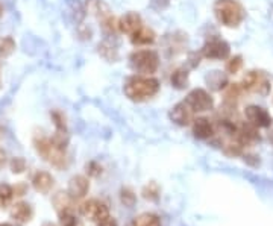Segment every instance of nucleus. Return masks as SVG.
<instances>
[{
  "label": "nucleus",
  "instance_id": "nucleus-1",
  "mask_svg": "<svg viewBox=\"0 0 273 226\" xmlns=\"http://www.w3.org/2000/svg\"><path fill=\"white\" fill-rule=\"evenodd\" d=\"M125 95L134 102H143L153 97L160 91V82L155 78L132 76L125 82Z\"/></svg>",
  "mask_w": 273,
  "mask_h": 226
},
{
  "label": "nucleus",
  "instance_id": "nucleus-2",
  "mask_svg": "<svg viewBox=\"0 0 273 226\" xmlns=\"http://www.w3.org/2000/svg\"><path fill=\"white\" fill-rule=\"evenodd\" d=\"M216 18L226 28H237L246 17L244 8L237 0H217L214 3Z\"/></svg>",
  "mask_w": 273,
  "mask_h": 226
},
{
  "label": "nucleus",
  "instance_id": "nucleus-3",
  "mask_svg": "<svg viewBox=\"0 0 273 226\" xmlns=\"http://www.w3.org/2000/svg\"><path fill=\"white\" fill-rule=\"evenodd\" d=\"M35 149L36 152L46 160L49 161L52 165L58 167V168H63L66 167L68 162L67 154H66V149L56 146L52 138H47V137H36L34 140Z\"/></svg>",
  "mask_w": 273,
  "mask_h": 226
},
{
  "label": "nucleus",
  "instance_id": "nucleus-4",
  "mask_svg": "<svg viewBox=\"0 0 273 226\" xmlns=\"http://www.w3.org/2000/svg\"><path fill=\"white\" fill-rule=\"evenodd\" d=\"M131 67L141 74H152L160 67V56L153 50H136L129 58Z\"/></svg>",
  "mask_w": 273,
  "mask_h": 226
},
{
  "label": "nucleus",
  "instance_id": "nucleus-5",
  "mask_svg": "<svg viewBox=\"0 0 273 226\" xmlns=\"http://www.w3.org/2000/svg\"><path fill=\"white\" fill-rule=\"evenodd\" d=\"M241 88L250 93H257L261 96H267L270 93V82L267 76L261 71H249L243 78Z\"/></svg>",
  "mask_w": 273,
  "mask_h": 226
},
{
  "label": "nucleus",
  "instance_id": "nucleus-6",
  "mask_svg": "<svg viewBox=\"0 0 273 226\" xmlns=\"http://www.w3.org/2000/svg\"><path fill=\"white\" fill-rule=\"evenodd\" d=\"M231 53V47L226 41L220 38H211L204 44L201 56L208 60H226Z\"/></svg>",
  "mask_w": 273,
  "mask_h": 226
},
{
  "label": "nucleus",
  "instance_id": "nucleus-7",
  "mask_svg": "<svg viewBox=\"0 0 273 226\" xmlns=\"http://www.w3.org/2000/svg\"><path fill=\"white\" fill-rule=\"evenodd\" d=\"M81 213L84 217L93 220V222H101L102 219H105L106 216H109V210H108V205L99 200V199H90V200H85L81 206H79Z\"/></svg>",
  "mask_w": 273,
  "mask_h": 226
},
{
  "label": "nucleus",
  "instance_id": "nucleus-8",
  "mask_svg": "<svg viewBox=\"0 0 273 226\" xmlns=\"http://www.w3.org/2000/svg\"><path fill=\"white\" fill-rule=\"evenodd\" d=\"M185 102L191 106V109L194 112H205V111L212 109V106H214V99L211 97V95L208 91H205L204 88L193 90L187 96Z\"/></svg>",
  "mask_w": 273,
  "mask_h": 226
},
{
  "label": "nucleus",
  "instance_id": "nucleus-9",
  "mask_svg": "<svg viewBox=\"0 0 273 226\" xmlns=\"http://www.w3.org/2000/svg\"><path fill=\"white\" fill-rule=\"evenodd\" d=\"M244 116L247 119V122L257 128H269L272 126V116L269 114V111L263 106L258 105H250L244 109Z\"/></svg>",
  "mask_w": 273,
  "mask_h": 226
},
{
  "label": "nucleus",
  "instance_id": "nucleus-10",
  "mask_svg": "<svg viewBox=\"0 0 273 226\" xmlns=\"http://www.w3.org/2000/svg\"><path fill=\"white\" fill-rule=\"evenodd\" d=\"M194 114H196V112L191 109V106H190L185 100H182V102L176 103V105L171 108L170 120L173 123L179 125V126H188V125L193 123Z\"/></svg>",
  "mask_w": 273,
  "mask_h": 226
},
{
  "label": "nucleus",
  "instance_id": "nucleus-11",
  "mask_svg": "<svg viewBox=\"0 0 273 226\" xmlns=\"http://www.w3.org/2000/svg\"><path fill=\"white\" fill-rule=\"evenodd\" d=\"M90 190V182L85 176H73L68 182V192L67 193L76 200V199H82L85 197Z\"/></svg>",
  "mask_w": 273,
  "mask_h": 226
},
{
  "label": "nucleus",
  "instance_id": "nucleus-12",
  "mask_svg": "<svg viewBox=\"0 0 273 226\" xmlns=\"http://www.w3.org/2000/svg\"><path fill=\"white\" fill-rule=\"evenodd\" d=\"M143 26V20L136 12H128L119 20V31L128 35L135 33Z\"/></svg>",
  "mask_w": 273,
  "mask_h": 226
},
{
  "label": "nucleus",
  "instance_id": "nucleus-13",
  "mask_svg": "<svg viewBox=\"0 0 273 226\" xmlns=\"http://www.w3.org/2000/svg\"><path fill=\"white\" fill-rule=\"evenodd\" d=\"M236 140L240 141L243 146L246 144H252L255 141L260 140V134H258V128L250 125V123H246V125H241L237 132H236Z\"/></svg>",
  "mask_w": 273,
  "mask_h": 226
},
{
  "label": "nucleus",
  "instance_id": "nucleus-14",
  "mask_svg": "<svg viewBox=\"0 0 273 226\" xmlns=\"http://www.w3.org/2000/svg\"><path fill=\"white\" fill-rule=\"evenodd\" d=\"M85 9H87V12L94 15L99 22H102V20L112 15L109 6L103 0H87L85 2Z\"/></svg>",
  "mask_w": 273,
  "mask_h": 226
},
{
  "label": "nucleus",
  "instance_id": "nucleus-15",
  "mask_svg": "<svg viewBox=\"0 0 273 226\" xmlns=\"http://www.w3.org/2000/svg\"><path fill=\"white\" fill-rule=\"evenodd\" d=\"M193 134L199 140H208L214 135V126L205 117H198L193 120Z\"/></svg>",
  "mask_w": 273,
  "mask_h": 226
},
{
  "label": "nucleus",
  "instance_id": "nucleus-16",
  "mask_svg": "<svg viewBox=\"0 0 273 226\" xmlns=\"http://www.w3.org/2000/svg\"><path fill=\"white\" fill-rule=\"evenodd\" d=\"M32 185L36 192L40 193H49L50 189L53 187V178L47 172H38L32 178Z\"/></svg>",
  "mask_w": 273,
  "mask_h": 226
},
{
  "label": "nucleus",
  "instance_id": "nucleus-17",
  "mask_svg": "<svg viewBox=\"0 0 273 226\" xmlns=\"http://www.w3.org/2000/svg\"><path fill=\"white\" fill-rule=\"evenodd\" d=\"M11 217L20 223H26L32 217V208L26 202H18L11 208Z\"/></svg>",
  "mask_w": 273,
  "mask_h": 226
},
{
  "label": "nucleus",
  "instance_id": "nucleus-18",
  "mask_svg": "<svg viewBox=\"0 0 273 226\" xmlns=\"http://www.w3.org/2000/svg\"><path fill=\"white\" fill-rule=\"evenodd\" d=\"M155 40H157L155 32H153L152 29L146 28V26H141L135 33L131 35V41H132V44H135V46H149V44H152Z\"/></svg>",
  "mask_w": 273,
  "mask_h": 226
},
{
  "label": "nucleus",
  "instance_id": "nucleus-19",
  "mask_svg": "<svg viewBox=\"0 0 273 226\" xmlns=\"http://www.w3.org/2000/svg\"><path fill=\"white\" fill-rule=\"evenodd\" d=\"M73 202H74V199L68 193H58L53 197V205H55V208H56V211H58L60 216H64V214H70L71 213Z\"/></svg>",
  "mask_w": 273,
  "mask_h": 226
},
{
  "label": "nucleus",
  "instance_id": "nucleus-20",
  "mask_svg": "<svg viewBox=\"0 0 273 226\" xmlns=\"http://www.w3.org/2000/svg\"><path fill=\"white\" fill-rule=\"evenodd\" d=\"M98 49H99V53H101V56L105 58L106 61H117L119 60V49H117V44L114 43V41H111L109 38H106V40H103L102 43L98 46Z\"/></svg>",
  "mask_w": 273,
  "mask_h": 226
},
{
  "label": "nucleus",
  "instance_id": "nucleus-21",
  "mask_svg": "<svg viewBox=\"0 0 273 226\" xmlns=\"http://www.w3.org/2000/svg\"><path fill=\"white\" fill-rule=\"evenodd\" d=\"M205 81L216 91H220L225 87H228V78L223 71H211L209 74H206Z\"/></svg>",
  "mask_w": 273,
  "mask_h": 226
},
{
  "label": "nucleus",
  "instance_id": "nucleus-22",
  "mask_svg": "<svg viewBox=\"0 0 273 226\" xmlns=\"http://www.w3.org/2000/svg\"><path fill=\"white\" fill-rule=\"evenodd\" d=\"M171 85L178 90H184L188 85V71L185 68H178L173 71L170 78Z\"/></svg>",
  "mask_w": 273,
  "mask_h": 226
},
{
  "label": "nucleus",
  "instance_id": "nucleus-23",
  "mask_svg": "<svg viewBox=\"0 0 273 226\" xmlns=\"http://www.w3.org/2000/svg\"><path fill=\"white\" fill-rule=\"evenodd\" d=\"M132 226H161V220L157 214L152 213H143L136 216L132 222Z\"/></svg>",
  "mask_w": 273,
  "mask_h": 226
},
{
  "label": "nucleus",
  "instance_id": "nucleus-24",
  "mask_svg": "<svg viewBox=\"0 0 273 226\" xmlns=\"http://www.w3.org/2000/svg\"><path fill=\"white\" fill-rule=\"evenodd\" d=\"M68 6H70V11L74 17V20L77 23H81L85 15H87V9H85V5L81 2V0H68Z\"/></svg>",
  "mask_w": 273,
  "mask_h": 226
},
{
  "label": "nucleus",
  "instance_id": "nucleus-25",
  "mask_svg": "<svg viewBox=\"0 0 273 226\" xmlns=\"http://www.w3.org/2000/svg\"><path fill=\"white\" fill-rule=\"evenodd\" d=\"M14 197V190L8 184H0V208H6Z\"/></svg>",
  "mask_w": 273,
  "mask_h": 226
},
{
  "label": "nucleus",
  "instance_id": "nucleus-26",
  "mask_svg": "<svg viewBox=\"0 0 273 226\" xmlns=\"http://www.w3.org/2000/svg\"><path fill=\"white\" fill-rule=\"evenodd\" d=\"M160 193H161L160 185L153 181L149 182L147 185H144V189H143V197L147 199V200H158Z\"/></svg>",
  "mask_w": 273,
  "mask_h": 226
},
{
  "label": "nucleus",
  "instance_id": "nucleus-27",
  "mask_svg": "<svg viewBox=\"0 0 273 226\" xmlns=\"http://www.w3.org/2000/svg\"><path fill=\"white\" fill-rule=\"evenodd\" d=\"M14 50H15V41L11 36H5L3 40H0V56L6 58Z\"/></svg>",
  "mask_w": 273,
  "mask_h": 226
},
{
  "label": "nucleus",
  "instance_id": "nucleus-28",
  "mask_svg": "<svg viewBox=\"0 0 273 226\" xmlns=\"http://www.w3.org/2000/svg\"><path fill=\"white\" fill-rule=\"evenodd\" d=\"M120 200H122V203H125L126 206L131 208V206H134L136 197L131 189H123V190L120 192Z\"/></svg>",
  "mask_w": 273,
  "mask_h": 226
},
{
  "label": "nucleus",
  "instance_id": "nucleus-29",
  "mask_svg": "<svg viewBox=\"0 0 273 226\" xmlns=\"http://www.w3.org/2000/svg\"><path fill=\"white\" fill-rule=\"evenodd\" d=\"M241 65H243L241 56H234V58H231V60L226 63V71L231 73V74H236V73H239L240 71Z\"/></svg>",
  "mask_w": 273,
  "mask_h": 226
},
{
  "label": "nucleus",
  "instance_id": "nucleus-30",
  "mask_svg": "<svg viewBox=\"0 0 273 226\" xmlns=\"http://www.w3.org/2000/svg\"><path fill=\"white\" fill-rule=\"evenodd\" d=\"M241 85L239 84H234V85H228V90H226V100L228 102H234L240 97V93H241Z\"/></svg>",
  "mask_w": 273,
  "mask_h": 226
},
{
  "label": "nucleus",
  "instance_id": "nucleus-31",
  "mask_svg": "<svg viewBox=\"0 0 273 226\" xmlns=\"http://www.w3.org/2000/svg\"><path fill=\"white\" fill-rule=\"evenodd\" d=\"M87 173H88L90 176H93V178H98V176L102 175V165L96 161L88 162V164H87Z\"/></svg>",
  "mask_w": 273,
  "mask_h": 226
},
{
  "label": "nucleus",
  "instance_id": "nucleus-32",
  "mask_svg": "<svg viewBox=\"0 0 273 226\" xmlns=\"http://www.w3.org/2000/svg\"><path fill=\"white\" fill-rule=\"evenodd\" d=\"M11 170L14 172V173H23L25 170H26V161L23 160V158H14L12 161H11Z\"/></svg>",
  "mask_w": 273,
  "mask_h": 226
},
{
  "label": "nucleus",
  "instance_id": "nucleus-33",
  "mask_svg": "<svg viewBox=\"0 0 273 226\" xmlns=\"http://www.w3.org/2000/svg\"><path fill=\"white\" fill-rule=\"evenodd\" d=\"M98 226H119V225H117L115 219L109 214V216H106L105 219H102L101 222H98Z\"/></svg>",
  "mask_w": 273,
  "mask_h": 226
},
{
  "label": "nucleus",
  "instance_id": "nucleus-34",
  "mask_svg": "<svg viewBox=\"0 0 273 226\" xmlns=\"http://www.w3.org/2000/svg\"><path fill=\"white\" fill-rule=\"evenodd\" d=\"M3 162H5V152L0 149V165H2Z\"/></svg>",
  "mask_w": 273,
  "mask_h": 226
},
{
  "label": "nucleus",
  "instance_id": "nucleus-35",
  "mask_svg": "<svg viewBox=\"0 0 273 226\" xmlns=\"http://www.w3.org/2000/svg\"><path fill=\"white\" fill-rule=\"evenodd\" d=\"M2 15H3V5L0 3V17H2Z\"/></svg>",
  "mask_w": 273,
  "mask_h": 226
},
{
  "label": "nucleus",
  "instance_id": "nucleus-36",
  "mask_svg": "<svg viewBox=\"0 0 273 226\" xmlns=\"http://www.w3.org/2000/svg\"><path fill=\"white\" fill-rule=\"evenodd\" d=\"M269 140H270V141H272V143H273V129H272V132L269 134Z\"/></svg>",
  "mask_w": 273,
  "mask_h": 226
},
{
  "label": "nucleus",
  "instance_id": "nucleus-37",
  "mask_svg": "<svg viewBox=\"0 0 273 226\" xmlns=\"http://www.w3.org/2000/svg\"><path fill=\"white\" fill-rule=\"evenodd\" d=\"M0 226H11V225H8V223H2Z\"/></svg>",
  "mask_w": 273,
  "mask_h": 226
},
{
  "label": "nucleus",
  "instance_id": "nucleus-38",
  "mask_svg": "<svg viewBox=\"0 0 273 226\" xmlns=\"http://www.w3.org/2000/svg\"><path fill=\"white\" fill-rule=\"evenodd\" d=\"M44 226H55V225H52V223H47V225H44Z\"/></svg>",
  "mask_w": 273,
  "mask_h": 226
},
{
  "label": "nucleus",
  "instance_id": "nucleus-39",
  "mask_svg": "<svg viewBox=\"0 0 273 226\" xmlns=\"http://www.w3.org/2000/svg\"><path fill=\"white\" fill-rule=\"evenodd\" d=\"M0 85H2V81H0Z\"/></svg>",
  "mask_w": 273,
  "mask_h": 226
}]
</instances>
